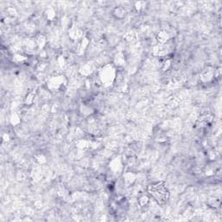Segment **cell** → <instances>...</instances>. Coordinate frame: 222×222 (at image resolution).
I'll return each instance as SVG.
<instances>
[{
	"label": "cell",
	"mask_w": 222,
	"mask_h": 222,
	"mask_svg": "<svg viewBox=\"0 0 222 222\" xmlns=\"http://www.w3.org/2000/svg\"><path fill=\"white\" fill-rule=\"evenodd\" d=\"M115 77V70L112 65L108 64L100 71V80L105 86L112 84Z\"/></svg>",
	"instance_id": "7a4b0ae2"
},
{
	"label": "cell",
	"mask_w": 222,
	"mask_h": 222,
	"mask_svg": "<svg viewBox=\"0 0 222 222\" xmlns=\"http://www.w3.org/2000/svg\"><path fill=\"white\" fill-rule=\"evenodd\" d=\"M148 193L161 206L165 205L169 200V192L163 181L150 184L148 187Z\"/></svg>",
	"instance_id": "6da1fadb"
},
{
	"label": "cell",
	"mask_w": 222,
	"mask_h": 222,
	"mask_svg": "<svg viewBox=\"0 0 222 222\" xmlns=\"http://www.w3.org/2000/svg\"><path fill=\"white\" fill-rule=\"evenodd\" d=\"M37 43L40 47H43V46L44 45V43H45V37H43V36H40V37L37 38Z\"/></svg>",
	"instance_id": "8992f818"
},
{
	"label": "cell",
	"mask_w": 222,
	"mask_h": 222,
	"mask_svg": "<svg viewBox=\"0 0 222 222\" xmlns=\"http://www.w3.org/2000/svg\"><path fill=\"white\" fill-rule=\"evenodd\" d=\"M148 201H149V199L147 195H142L141 196L140 199H139V204H140L141 206H146L148 205Z\"/></svg>",
	"instance_id": "5b68a950"
},
{
	"label": "cell",
	"mask_w": 222,
	"mask_h": 222,
	"mask_svg": "<svg viewBox=\"0 0 222 222\" xmlns=\"http://www.w3.org/2000/svg\"><path fill=\"white\" fill-rule=\"evenodd\" d=\"M114 15L117 18H123L124 16H126V10L123 7H121V6L120 7H117V8L115 9Z\"/></svg>",
	"instance_id": "277c9868"
},
{
	"label": "cell",
	"mask_w": 222,
	"mask_h": 222,
	"mask_svg": "<svg viewBox=\"0 0 222 222\" xmlns=\"http://www.w3.org/2000/svg\"><path fill=\"white\" fill-rule=\"evenodd\" d=\"M157 40L158 42L162 45L164 44L165 43H167V41L168 40V35L167 33H166L165 31H161L157 35Z\"/></svg>",
	"instance_id": "3957f363"
}]
</instances>
